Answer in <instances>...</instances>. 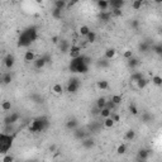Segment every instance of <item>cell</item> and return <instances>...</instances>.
<instances>
[{"instance_id":"6da1fadb","label":"cell","mask_w":162,"mask_h":162,"mask_svg":"<svg viewBox=\"0 0 162 162\" xmlns=\"http://www.w3.org/2000/svg\"><path fill=\"white\" fill-rule=\"evenodd\" d=\"M70 70L76 74H86L89 70V58L84 56H79L76 58H71Z\"/></svg>"},{"instance_id":"7a4b0ae2","label":"cell","mask_w":162,"mask_h":162,"mask_svg":"<svg viewBox=\"0 0 162 162\" xmlns=\"http://www.w3.org/2000/svg\"><path fill=\"white\" fill-rule=\"evenodd\" d=\"M14 137L10 133H0V155H5L13 146Z\"/></svg>"},{"instance_id":"3957f363","label":"cell","mask_w":162,"mask_h":162,"mask_svg":"<svg viewBox=\"0 0 162 162\" xmlns=\"http://www.w3.org/2000/svg\"><path fill=\"white\" fill-rule=\"evenodd\" d=\"M47 127H48V122L46 118H37V119H33V120L29 123V130L32 133L43 132Z\"/></svg>"},{"instance_id":"277c9868","label":"cell","mask_w":162,"mask_h":162,"mask_svg":"<svg viewBox=\"0 0 162 162\" xmlns=\"http://www.w3.org/2000/svg\"><path fill=\"white\" fill-rule=\"evenodd\" d=\"M36 38H37L36 30L27 29L20 34V37H19V46H22V47L23 46H28L29 43H32L33 41H36Z\"/></svg>"},{"instance_id":"5b68a950","label":"cell","mask_w":162,"mask_h":162,"mask_svg":"<svg viewBox=\"0 0 162 162\" xmlns=\"http://www.w3.org/2000/svg\"><path fill=\"white\" fill-rule=\"evenodd\" d=\"M79 86H80L79 80L72 79V80H70V82H68V85H67V91L71 92V94H75V92L79 90Z\"/></svg>"},{"instance_id":"8992f818","label":"cell","mask_w":162,"mask_h":162,"mask_svg":"<svg viewBox=\"0 0 162 162\" xmlns=\"http://www.w3.org/2000/svg\"><path fill=\"white\" fill-rule=\"evenodd\" d=\"M68 55H70L71 58H76V57L81 56V47L77 44H74L68 48Z\"/></svg>"},{"instance_id":"52a82bcc","label":"cell","mask_w":162,"mask_h":162,"mask_svg":"<svg viewBox=\"0 0 162 162\" xmlns=\"http://www.w3.org/2000/svg\"><path fill=\"white\" fill-rule=\"evenodd\" d=\"M15 63V58L13 55H6L5 58H4V66H5L6 70H11Z\"/></svg>"},{"instance_id":"ba28073f","label":"cell","mask_w":162,"mask_h":162,"mask_svg":"<svg viewBox=\"0 0 162 162\" xmlns=\"http://www.w3.org/2000/svg\"><path fill=\"white\" fill-rule=\"evenodd\" d=\"M96 6L99 8V10L106 11L110 8V3H109V0H98L96 1Z\"/></svg>"},{"instance_id":"9c48e42d","label":"cell","mask_w":162,"mask_h":162,"mask_svg":"<svg viewBox=\"0 0 162 162\" xmlns=\"http://www.w3.org/2000/svg\"><path fill=\"white\" fill-rule=\"evenodd\" d=\"M23 58H24V61L27 63H30L36 60V53H34V51H32V49H28V51H25Z\"/></svg>"},{"instance_id":"30bf717a","label":"cell","mask_w":162,"mask_h":162,"mask_svg":"<svg viewBox=\"0 0 162 162\" xmlns=\"http://www.w3.org/2000/svg\"><path fill=\"white\" fill-rule=\"evenodd\" d=\"M51 92L53 95H56V96H60V95H62L63 94V86L61 84H55L53 86L51 87Z\"/></svg>"},{"instance_id":"8fae6325","label":"cell","mask_w":162,"mask_h":162,"mask_svg":"<svg viewBox=\"0 0 162 162\" xmlns=\"http://www.w3.org/2000/svg\"><path fill=\"white\" fill-rule=\"evenodd\" d=\"M11 108H13V105H11V101H9V100H3L1 104H0V109H1V111H4V113L10 111Z\"/></svg>"},{"instance_id":"7c38bea8","label":"cell","mask_w":162,"mask_h":162,"mask_svg":"<svg viewBox=\"0 0 162 162\" xmlns=\"http://www.w3.org/2000/svg\"><path fill=\"white\" fill-rule=\"evenodd\" d=\"M46 60L43 57H39V58H36L33 61V65H34V68H37V70H41V68H43L46 66Z\"/></svg>"},{"instance_id":"4fadbf2b","label":"cell","mask_w":162,"mask_h":162,"mask_svg":"<svg viewBox=\"0 0 162 162\" xmlns=\"http://www.w3.org/2000/svg\"><path fill=\"white\" fill-rule=\"evenodd\" d=\"M18 119H19V115L17 113H14L5 119V123H6V125H11V124H14V123H17Z\"/></svg>"},{"instance_id":"5bb4252c","label":"cell","mask_w":162,"mask_h":162,"mask_svg":"<svg viewBox=\"0 0 162 162\" xmlns=\"http://www.w3.org/2000/svg\"><path fill=\"white\" fill-rule=\"evenodd\" d=\"M90 27L89 25H86V24H82V25H80L79 27V34L81 37H86V34L90 32Z\"/></svg>"},{"instance_id":"9a60e30c","label":"cell","mask_w":162,"mask_h":162,"mask_svg":"<svg viewBox=\"0 0 162 162\" xmlns=\"http://www.w3.org/2000/svg\"><path fill=\"white\" fill-rule=\"evenodd\" d=\"M96 87L101 91L108 90V89H109V82H108L106 80H100V81H98V84H96Z\"/></svg>"},{"instance_id":"2e32d148","label":"cell","mask_w":162,"mask_h":162,"mask_svg":"<svg viewBox=\"0 0 162 162\" xmlns=\"http://www.w3.org/2000/svg\"><path fill=\"white\" fill-rule=\"evenodd\" d=\"M115 124V122L111 119L110 117H108V118H104V122H103V125L105 127L106 129H110V128H113Z\"/></svg>"},{"instance_id":"e0dca14e","label":"cell","mask_w":162,"mask_h":162,"mask_svg":"<svg viewBox=\"0 0 162 162\" xmlns=\"http://www.w3.org/2000/svg\"><path fill=\"white\" fill-rule=\"evenodd\" d=\"M110 3V6L113 8V9H122L123 4H124V0H111Z\"/></svg>"},{"instance_id":"ac0fdd59","label":"cell","mask_w":162,"mask_h":162,"mask_svg":"<svg viewBox=\"0 0 162 162\" xmlns=\"http://www.w3.org/2000/svg\"><path fill=\"white\" fill-rule=\"evenodd\" d=\"M115 55H117V49L115 48H108L106 51H105V58L106 60H111V58H114Z\"/></svg>"},{"instance_id":"d6986e66","label":"cell","mask_w":162,"mask_h":162,"mask_svg":"<svg viewBox=\"0 0 162 162\" xmlns=\"http://www.w3.org/2000/svg\"><path fill=\"white\" fill-rule=\"evenodd\" d=\"M147 82H148V81L146 80L143 76H142V77L136 82V87L138 89V90H142V89H144L146 86H147Z\"/></svg>"},{"instance_id":"ffe728a7","label":"cell","mask_w":162,"mask_h":162,"mask_svg":"<svg viewBox=\"0 0 162 162\" xmlns=\"http://www.w3.org/2000/svg\"><path fill=\"white\" fill-rule=\"evenodd\" d=\"M106 101H108V100H106L105 98H99L98 100H96V109H98V110H101L103 108H105Z\"/></svg>"},{"instance_id":"44dd1931","label":"cell","mask_w":162,"mask_h":162,"mask_svg":"<svg viewBox=\"0 0 162 162\" xmlns=\"http://www.w3.org/2000/svg\"><path fill=\"white\" fill-rule=\"evenodd\" d=\"M122 95H119V94H114V95H111V98H110V101L114 104V105H119V104L122 103Z\"/></svg>"},{"instance_id":"7402d4cb","label":"cell","mask_w":162,"mask_h":162,"mask_svg":"<svg viewBox=\"0 0 162 162\" xmlns=\"http://www.w3.org/2000/svg\"><path fill=\"white\" fill-rule=\"evenodd\" d=\"M1 81H3V84H4V85H9V84L11 82V81H13V76L10 75V72H6V74H4V75H3Z\"/></svg>"},{"instance_id":"603a6c76","label":"cell","mask_w":162,"mask_h":162,"mask_svg":"<svg viewBox=\"0 0 162 162\" xmlns=\"http://www.w3.org/2000/svg\"><path fill=\"white\" fill-rule=\"evenodd\" d=\"M111 111L113 110H110L109 108H103L101 110H99V114H100V117L101 118H108V117H110V114H111Z\"/></svg>"},{"instance_id":"cb8c5ba5","label":"cell","mask_w":162,"mask_h":162,"mask_svg":"<svg viewBox=\"0 0 162 162\" xmlns=\"http://www.w3.org/2000/svg\"><path fill=\"white\" fill-rule=\"evenodd\" d=\"M134 138H136V132H134L133 129H129L128 132H125V134H124L125 141H133Z\"/></svg>"},{"instance_id":"d4e9b609","label":"cell","mask_w":162,"mask_h":162,"mask_svg":"<svg viewBox=\"0 0 162 162\" xmlns=\"http://www.w3.org/2000/svg\"><path fill=\"white\" fill-rule=\"evenodd\" d=\"M86 41L89 42V43H94V42L96 41V33L90 30V32L86 34Z\"/></svg>"},{"instance_id":"484cf974","label":"cell","mask_w":162,"mask_h":162,"mask_svg":"<svg viewBox=\"0 0 162 162\" xmlns=\"http://www.w3.org/2000/svg\"><path fill=\"white\" fill-rule=\"evenodd\" d=\"M66 1H63V0H56V3H55V8L56 9H58V10H63L65 8H66Z\"/></svg>"},{"instance_id":"4316f807","label":"cell","mask_w":162,"mask_h":162,"mask_svg":"<svg viewBox=\"0 0 162 162\" xmlns=\"http://www.w3.org/2000/svg\"><path fill=\"white\" fill-rule=\"evenodd\" d=\"M152 84L156 85V86H161V85H162V77L160 75L152 76Z\"/></svg>"},{"instance_id":"83f0119b","label":"cell","mask_w":162,"mask_h":162,"mask_svg":"<svg viewBox=\"0 0 162 162\" xmlns=\"http://www.w3.org/2000/svg\"><path fill=\"white\" fill-rule=\"evenodd\" d=\"M125 152H127V146L124 143L119 144L117 147V153H118V155H124Z\"/></svg>"},{"instance_id":"f1b7e54d","label":"cell","mask_w":162,"mask_h":162,"mask_svg":"<svg viewBox=\"0 0 162 162\" xmlns=\"http://www.w3.org/2000/svg\"><path fill=\"white\" fill-rule=\"evenodd\" d=\"M133 57V51L132 49H125L124 52H123V58L124 60H129Z\"/></svg>"},{"instance_id":"f546056e","label":"cell","mask_w":162,"mask_h":162,"mask_svg":"<svg viewBox=\"0 0 162 162\" xmlns=\"http://www.w3.org/2000/svg\"><path fill=\"white\" fill-rule=\"evenodd\" d=\"M142 4H143V3L138 1V0H133V1H132V9H134V10H139L141 8H142Z\"/></svg>"},{"instance_id":"4dcf8cb0","label":"cell","mask_w":162,"mask_h":162,"mask_svg":"<svg viewBox=\"0 0 162 162\" xmlns=\"http://www.w3.org/2000/svg\"><path fill=\"white\" fill-rule=\"evenodd\" d=\"M82 146H84V147H86V148H90V147L94 146V141H92V139H84L82 141Z\"/></svg>"},{"instance_id":"1f68e13d","label":"cell","mask_w":162,"mask_h":162,"mask_svg":"<svg viewBox=\"0 0 162 162\" xmlns=\"http://www.w3.org/2000/svg\"><path fill=\"white\" fill-rule=\"evenodd\" d=\"M3 162H11V161H14V157L13 156H10V155H8V153H5L4 155V157L1 158Z\"/></svg>"},{"instance_id":"d6a6232c","label":"cell","mask_w":162,"mask_h":162,"mask_svg":"<svg viewBox=\"0 0 162 162\" xmlns=\"http://www.w3.org/2000/svg\"><path fill=\"white\" fill-rule=\"evenodd\" d=\"M66 125H67V128H75V127L77 125V122H76L75 119H72V120H68L67 122Z\"/></svg>"},{"instance_id":"836d02e7","label":"cell","mask_w":162,"mask_h":162,"mask_svg":"<svg viewBox=\"0 0 162 162\" xmlns=\"http://www.w3.org/2000/svg\"><path fill=\"white\" fill-rule=\"evenodd\" d=\"M141 77H142V74H134V75L132 76V77H130V80H132V82H133V84H136Z\"/></svg>"},{"instance_id":"e575fe53","label":"cell","mask_w":162,"mask_h":162,"mask_svg":"<svg viewBox=\"0 0 162 162\" xmlns=\"http://www.w3.org/2000/svg\"><path fill=\"white\" fill-rule=\"evenodd\" d=\"M129 110H130V113H132L133 115H137V114H138V109H137V106H136V105H130Z\"/></svg>"},{"instance_id":"d590c367","label":"cell","mask_w":162,"mask_h":162,"mask_svg":"<svg viewBox=\"0 0 162 162\" xmlns=\"http://www.w3.org/2000/svg\"><path fill=\"white\" fill-rule=\"evenodd\" d=\"M147 155H148V152H147V151H144V149H143V151H141V152H139V158L146 160V158H147Z\"/></svg>"},{"instance_id":"8d00e7d4","label":"cell","mask_w":162,"mask_h":162,"mask_svg":"<svg viewBox=\"0 0 162 162\" xmlns=\"http://www.w3.org/2000/svg\"><path fill=\"white\" fill-rule=\"evenodd\" d=\"M111 14L115 15V17H119V15H122V9H113Z\"/></svg>"},{"instance_id":"74e56055","label":"cell","mask_w":162,"mask_h":162,"mask_svg":"<svg viewBox=\"0 0 162 162\" xmlns=\"http://www.w3.org/2000/svg\"><path fill=\"white\" fill-rule=\"evenodd\" d=\"M52 43H55V44H57V43H58V37H57V36L52 37Z\"/></svg>"},{"instance_id":"f35d334b","label":"cell","mask_w":162,"mask_h":162,"mask_svg":"<svg viewBox=\"0 0 162 162\" xmlns=\"http://www.w3.org/2000/svg\"><path fill=\"white\" fill-rule=\"evenodd\" d=\"M155 52L160 55V53H161V46H157V47H155Z\"/></svg>"},{"instance_id":"ab89813d","label":"cell","mask_w":162,"mask_h":162,"mask_svg":"<svg viewBox=\"0 0 162 162\" xmlns=\"http://www.w3.org/2000/svg\"><path fill=\"white\" fill-rule=\"evenodd\" d=\"M153 1H155L156 4H161V3H162V0H153Z\"/></svg>"},{"instance_id":"60d3db41","label":"cell","mask_w":162,"mask_h":162,"mask_svg":"<svg viewBox=\"0 0 162 162\" xmlns=\"http://www.w3.org/2000/svg\"><path fill=\"white\" fill-rule=\"evenodd\" d=\"M36 1H37V3H42V1H43V0H36Z\"/></svg>"},{"instance_id":"b9f144b4","label":"cell","mask_w":162,"mask_h":162,"mask_svg":"<svg viewBox=\"0 0 162 162\" xmlns=\"http://www.w3.org/2000/svg\"><path fill=\"white\" fill-rule=\"evenodd\" d=\"M138 1H141V3H143V1H146V0H138Z\"/></svg>"},{"instance_id":"7bdbcfd3","label":"cell","mask_w":162,"mask_h":162,"mask_svg":"<svg viewBox=\"0 0 162 162\" xmlns=\"http://www.w3.org/2000/svg\"><path fill=\"white\" fill-rule=\"evenodd\" d=\"M63 1H66V3H67V1H71V0H63Z\"/></svg>"}]
</instances>
